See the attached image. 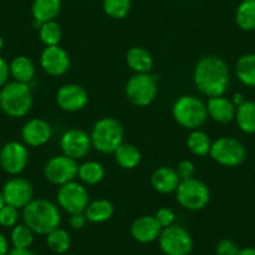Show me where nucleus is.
<instances>
[{
	"mask_svg": "<svg viewBox=\"0 0 255 255\" xmlns=\"http://www.w3.org/2000/svg\"><path fill=\"white\" fill-rule=\"evenodd\" d=\"M77 160L67 155H55L48 160L44 166V175L46 180L54 185H64L70 183L78 176Z\"/></svg>",
	"mask_w": 255,
	"mask_h": 255,
	"instance_id": "nucleus-11",
	"label": "nucleus"
},
{
	"mask_svg": "<svg viewBox=\"0 0 255 255\" xmlns=\"http://www.w3.org/2000/svg\"><path fill=\"white\" fill-rule=\"evenodd\" d=\"M105 14L113 19H124L131 9V0H103Z\"/></svg>",
	"mask_w": 255,
	"mask_h": 255,
	"instance_id": "nucleus-34",
	"label": "nucleus"
},
{
	"mask_svg": "<svg viewBox=\"0 0 255 255\" xmlns=\"http://www.w3.org/2000/svg\"><path fill=\"white\" fill-rule=\"evenodd\" d=\"M232 102H233V104L235 105V107H239V105H242L243 103L245 102V99H244V97H243L242 94H235Z\"/></svg>",
	"mask_w": 255,
	"mask_h": 255,
	"instance_id": "nucleus-43",
	"label": "nucleus"
},
{
	"mask_svg": "<svg viewBox=\"0 0 255 255\" xmlns=\"http://www.w3.org/2000/svg\"><path fill=\"white\" fill-rule=\"evenodd\" d=\"M19 220V209L5 204L0 209V225L4 228H14Z\"/></svg>",
	"mask_w": 255,
	"mask_h": 255,
	"instance_id": "nucleus-35",
	"label": "nucleus"
},
{
	"mask_svg": "<svg viewBox=\"0 0 255 255\" xmlns=\"http://www.w3.org/2000/svg\"><path fill=\"white\" fill-rule=\"evenodd\" d=\"M9 253V243L6 238L0 233V255H6Z\"/></svg>",
	"mask_w": 255,
	"mask_h": 255,
	"instance_id": "nucleus-41",
	"label": "nucleus"
},
{
	"mask_svg": "<svg viewBox=\"0 0 255 255\" xmlns=\"http://www.w3.org/2000/svg\"><path fill=\"white\" fill-rule=\"evenodd\" d=\"M56 198H58L60 208H63L70 215L84 213L90 203L87 188L75 180L61 185L59 188Z\"/></svg>",
	"mask_w": 255,
	"mask_h": 255,
	"instance_id": "nucleus-10",
	"label": "nucleus"
},
{
	"mask_svg": "<svg viewBox=\"0 0 255 255\" xmlns=\"http://www.w3.org/2000/svg\"><path fill=\"white\" fill-rule=\"evenodd\" d=\"M61 9V0H34L31 14L34 20L43 24L51 21L59 15Z\"/></svg>",
	"mask_w": 255,
	"mask_h": 255,
	"instance_id": "nucleus-22",
	"label": "nucleus"
},
{
	"mask_svg": "<svg viewBox=\"0 0 255 255\" xmlns=\"http://www.w3.org/2000/svg\"><path fill=\"white\" fill-rule=\"evenodd\" d=\"M92 139L82 129H70L60 139V148L64 155L74 160L85 158L92 148Z\"/></svg>",
	"mask_w": 255,
	"mask_h": 255,
	"instance_id": "nucleus-14",
	"label": "nucleus"
},
{
	"mask_svg": "<svg viewBox=\"0 0 255 255\" xmlns=\"http://www.w3.org/2000/svg\"><path fill=\"white\" fill-rule=\"evenodd\" d=\"M210 156L223 166L234 168L240 165L247 156L244 145L239 140L230 136H222L212 144Z\"/></svg>",
	"mask_w": 255,
	"mask_h": 255,
	"instance_id": "nucleus-8",
	"label": "nucleus"
},
{
	"mask_svg": "<svg viewBox=\"0 0 255 255\" xmlns=\"http://www.w3.org/2000/svg\"><path fill=\"white\" fill-rule=\"evenodd\" d=\"M51 135H53V130H51L50 124L46 120L39 119V118L28 120L21 128V138L24 143L34 148L48 143Z\"/></svg>",
	"mask_w": 255,
	"mask_h": 255,
	"instance_id": "nucleus-17",
	"label": "nucleus"
},
{
	"mask_svg": "<svg viewBox=\"0 0 255 255\" xmlns=\"http://www.w3.org/2000/svg\"><path fill=\"white\" fill-rule=\"evenodd\" d=\"M194 84L208 98L222 97L228 89L230 72L228 64L218 55L203 56L194 68Z\"/></svg>",
	"mask_w": 255,
	"mask_h": 255,
	"instance_id": "nucleus-1",
	"label": "nucleus"
},
{
	"mask_svg": "<svg viewBox=\"0 0 255 255\" xmlns=\"http://www.w3.org/2000/svg\"><path fill=\"white\" fill-rule=\"evenodd\" d=\"M87 220L90 223H104L114 214V207L107 199H98L89 203L84 212Z\"/></svg>",
	"mask_w": 255,
	"mask_h": 255,
	"instance_id": "nucleus-24",
	"label": "nucleus"
},
{
	"mask_svg": "<svg viewBox=\"0 0 255 255\" xmlns=\"http://www.w3.org/2000/svg\"><path fill=\"white\" fill-rule=\"evenodd\" d=\"M9 75H10L9 64L6 63L5 59L0 56V88H3L6 84Z\"/></svg>",
	"mask_w": 255,
	"mask_h": 255,
	"instance_id": "nucleus-40",
	"label": "nucleus"
},
{
	"mask_svg": "<svg viewBox=\"0 0 255 255\" xmlns=\"http://www.w3.org/2000/svg\"><path fill=\"white\" fill-rule=\"evenodd\" d=\"M5 204L11 205L16 209H23L33 200V185L24 178H11L4 184L1 190Z\"/></svg>",
	"mask_w": 255,
	"mask_h": 255,
	"instance_id": "nucleus-13",
	"label": "nucleus"
},
{
	"mask_svg": "<svg viewBox=\"0 0 255 255\" xmlns=\"http://www.w3.org/2000/svg\"><path fill=\"white\" fill-rule=\"evenodd\" d=\"M40 65L48 75L60 77L69 69L70 58L61 46H46L40 55Z\"/></svg>",
	"mask_w": 255,
	"mask_h": 255,
	"instance_id": "nucleus-15",
	"label": "nucleus"
},
{
	"mask_svg": "<svg viewBox=\"0 0 255 255\" xmlns=\"http://www.w3.org/2000/svg\"><path fill=\"white\" fill-rule=\"evenodd\" d=\"M235 72L243 84L255 87V54H245L240 56L237 61Z\"/></svg>",
	"mask_w": 255,
	"mask_h": 255,
	"instance_id": "nucleus-28",
	"label": "nucleus"
},
{
	"mask_svg": "<svg viewBox=\"0 0 255 255\" xmlns=\"http://www.w3.org/2000/svg\"><path fill=\"white\" fill-rule=\"evenodd\" d=\"M5 205V200H4V197H3V193L0 191V209Z\"/></svg>",
	"mask_w": 255,
	"mask_h": 255,
	"instance_id": "nucleus-45",
	"label": "nucleus"
},
{
	"mask_svg": "<svg viewBox=\"0 0 255 255\" xmlns=\"http://www.w3.org/2000/svg\"><path fill=\"white\" fill-rule=\"evenodd\" d=\"M159 245L165 255H189L194 242L188 230L179 225H171L161 230Z\"/></svg>",
	"mask_w": 255,
	"mask_h": 255,
	"instance_id": "nucleus-9",
	"label": "nucleus"
},
{
	"mask_svg": "<svg viewBox=\"0 0 255 255\" xmlns=\"http://www.w3.org/2000/svg\"><path fill=\"white\" fill-rule=\"evenodd\" d=\"M6 255H36V254L34 252H31L30 249H16V248H14V249L9 250V253Z\"/></svg>",
	"mask_w": 255,
	"mask_h": 255,
	"instance_id": "nucleus-42",
	"label": "nucleus"
},
{
	"mask_svg": "<svg viewBox=\"0 0 255 255\" xmlns=\"http://www.w3.org/2000/svg\"><path fill=\"white\" fill-rule=\"evenodd\" d=\"M161 230L163 228L160 227L155 217H151V215H141L136 218L131 223L130 227L131 237L136 242L143 243V244H149L159 239Z\"/></svg>",
	"mask_w": 255,
	"mask_h": 255,
	"instance_id": "nucleus-18",
	"label": "nucleus"
},
{
	"mask_svg": "<svg viewBox=\"0 0 255 255\" xmlns=\"http://www.w3.org/2000/svg\"><path fill=\"white\" fill-rule=\"evenodd\" d=\"M87 90L78 84H65L56 93V103L64 112H79L88 104Z\"/></svg>",
	"mask_w": 255,
	"mask_h": 255,
	"instance_id": "nucleus-16",
	"label": "nucleus"
},
{
	"mask_svg": "<svg viewBox=\"0 0 255 255\" xmlns=\"http://www.w3.org/2000/svg\"><path fill=\"white\" fill-rule=\"evenodd\" d=\"M150 181L153 188L158 193L170 194L173 191H176L181 180L175 169L170 166H160L151 174Z\"/></svg>",
	"mask_w": 255,
	"mask_h": 255,
	"instance_id": "nucleus-19",
	"label": "nucleus"
},
{
	"mask_svg": "<svg viewBox=\"0 0 255 255\" xmlns=\"http://www.w3.org/2000/svg\"><path fill=\"white\" fill-rule=\"evenodd\" d=\"M92 145L103 154H112L124 143L123 125L114 118H103L93 127Z\"/></svg>",
	"mask_w": 255,
	"mask_h": 255,
	"instance_id": "nucleus-5",
	"label": "nucleus"
},
{
	"mask_svg": "<svg viewBox=\"0 0 255 255\" xmlns=\"http://www.w3.org/2000/svg\"><path fill=\"white\" fill-rule=\"evenodd\" d=\"M155 219L158 220V223L160 224V227L163 228H168L174 225V220H175V213L174 210H171L170 208H160L158 212L155 213Z\"/></svg>",
	"mask_w": 255,
	"mask_h": 255,
	"instance_id": "nucleus-36",
	"label": "nucleus"
},
{
	"mask_svg": "<svg viewBox=\"0 0 255 255\" xmlns=\"http://www.w3.org/2000/svg\"><path fill=\"white\" fill-rule=\"evenodd\" d=\"M87 217H85L84 213H77V214H72L70 215L69 219V224L73 229L75 230H80L85 227L87 224Z\"/></svg>",
	"mask_w": 255,
	"mask_h": 255,
	"instance_id": "nucleus-39",
	"label": "nucleus"
},
{
	"mask_svg": "<svg viewBox=\"0 0 255 255\" xmlns=\"http://www.w3.org/2000/svg\"><path fill=\"white\" fill-rule=\"evenodd\" d=\"M128 100L136 107H148L158 94L156 77L148 74H135L128 80L125 85Z\"/></svg>",
	"mask_w": 255,
	"mask_h": 255,
	"instance_id": "nucleus-7",
	"label": "nucleus"
},
{
	"mask_svg": "<svg viewBox=\"0 0 255 255\" xmlns=\"http://www.w3.org/2000/svg\"><path fill=\"white\" fill-rule=\"evenodd\" d=\"M3 46H4V40H3V38H1V35H0V51H1Z\"/></svg>",
	"mask_w": 255,
	"mask_h": 255,
	"instance_id": "nucleus-46",
	"label": "nucleus"
},
{
	"mask_svg": "<svg viewBox=\"0 0 255 255\" xmlns=\"http://www.w3.org/2000/svg\"><path fill=\"white\" fill-rule=\"evenodd\" d=\"M174 120L180 127L195 130L199 129L208 119L207 104L194 95H183L173 105Z\"/></svg>",
	"mask_w": 255,
	"mask_h": 255,
	"instance_id": "nucleus-4",
	"label": "nucleus"
},
{
	"mask_svg": "<svg viewBox=\"0 0 255 255\" xmlns=\"http://www.w3.org/2000/svg\"><path fill=\"white\" fill-rule=\"evenodd\" d=\"M238 127L247 134L255 133V102L245 100L242 105L237 107L235 113Z\"/></svg>",
	"mask_w": 255,
	"mask_h": 255,
	"instance_id": "nucleus-25",
	"label": "nucleus"
},
{
	"mask_svg": "<svg viewBox=\"0 0 255 255\" xmlns=\"http://www.w3.org/2000/svg\"><path fill=\"white\" fill-rule=\"evenodd\" d=\"M208 115L213 120L218 123H230L233 119H235V113H237V107L233 104L232 100L222 97L209 98L207 104Z\"/></svg>",
	"mask_w": 255,
	"mask_h": 255,
	"instance_id": "nucleus-20",
	"label": "nucleus"
},
{
	"mask_svg": "<svg viewBox=\"0 0 255 255\" xmlns=\"http://www.w3.org/2000/svg\"><path fill=\"white\" fill-rule=\"evenodd\" d=\"M46 244L51 252L63 255L70 249L72 239H70V235L67 230L56 228L46 235Z\"/></svg>",
	"mask_w": 255,
	"mask_h": 255,
	"instance_id": "nucleus-31",
	"label": "nucleus"
},
{
	"mask_svg": "<svg viewBox=\"0 0 255 255\" xmlns=\"http://www.w3.org/2000/svg\"><path fill=\"white\" fill-rule=\"evenodd\" d=\"M63 255H74V254H67V253H65V254H63Z\"/></svg>",
	"mask_w": 255,
	"mask_h": 255,
	"instance_id": "nucleus-47",
	"label": "nucleus"
},
{
	"mask_svg": "<svg viewBox=\"0 0 255 255\" xmlns=\"http://www.w3.org/2000/svg\"><path fill=\"white\" fill-rule=\"evenodd\" d=\"M33 107V93L29 84L6 83L0 90V108L8 117L23 118Z\"/></svg>",
	"mask_w": 255,
	"mask_h": 255,
	"instance_id": "nucleus-3",
	"label": "nucleus"
},
{
	"mask_svg": "<svg viewBox=\"0 0 255 255\" xmlns=\"http://www.w3.org/2000/svg\"><path fill=\"white\" fill-rule=\"evenodd\" d=\"M10 75L15 82L29 84L35 77V67L30 58L25 55H19L11 60L9 64Z\"/></svg>",
	"mask_w": 255,
	"mask_h": 255,
	"instance_id": "nucleus-23",
	"label": "nucleus"
},
{
	"mask_svg": "<svg viewBox=\"0 0 255 255\" xmlns=\"http://www.w3.org/2000/svg\"><path fill=\"white\" fill-rule=\"evenodd\" d=\"M128 67L130 68L135 74H148L151 72L154 65V60L150 53L141 46H133L127 53Z\"/></svg>",
	"mask_w": 255,
	"mask_h": 255,
	"instance_id": "nucleus-21",
	"label": "nucleus"
},
{
	"mask_svg": "<svg viewBox=\"0 0 255 255\" xmlns=\"http://www.w3.org/2000/svg\"><path fill=\"white\" fill-rule=\"evenodd\" d=\"M114 156L117 163L124 169H134L139 165L141 160V153L133 144L123 143L117 150L114 151Z\"/></svg>",
	"mask_w": 255,
	"mask_h": 255,
	"instance_id": "nucleus-26",
	"label": "nucleus"
},
{
	"mask_svg": "<svg viewBox=\"0 0 255 255\" xmlns=\"http://www.w3.org/2000/svg\"><path fill=\"white\" fill-rule=\"evenodd\" d=\"M11 244L16 249H29L34 242V232L25 224H16L10 234Z\"/></svg>",
	"mask_w": 255,
	"mask_h": 255,
	"instance_id": "nucleus-32",
	"label": "nucleus"
},
{
	"mask_svg": "<svg viewBox=\"0 0 255 255\" xmlns=\"http://www.w3.org/2000/svg\"><path fill=\"white\" fill-rule=\"evenodd\" d=\"M235 21L242 30H255V0H243L235 11Z\"/></svg>",
	"mask_w": 255,
	"mask_h": 255,
	"instance_id": "nucleus-27",
	"label": "nucleus"
},
{
	"mask_svg": "<svg viewBox=\"0 0 255 255\" xmlns=\"http://www.w3.org/2000/svg\"><path fill=\"white\" fill-rule=\"evenodd\" d=\"M212 144L209 135L205 131L199 130V129L191 130V133L188 136V140H186L189 150L198 156L208 155L210 153V149H212Z\"/></svg>",
	"mask_w": 255,
	"mask_h": 255,
	"instance_id": "nucleus-29",
	"label": "nucleus"
},
{
	"mask_svg": "<svg viewBox=\"0 0 255 255\" xmlns=\"http://www.w3.org/2000/svg\"><path fill=\"white\" fill-rule=\"evenodd\" d=\"M61 35H63L61 28L55 20L43 23L39 28V36H40V40L45 44V46L59 45Z\"/></svg>",
	"mask_w": 255,
	"mask_h": 255,
	"instance_id": "nucleus-33",
	"label": "nucleus"
},
{
	"mask_svg": "<svg viewBox=\"0 0 255 255\" xmlns=\"http://www.w3.org/2000/svg\"><path fill=\"white\" fill-rule=\"evenodd\" d=\"M28 149L19 141H9L0 150V168L10 175H19L26 168Z\"/></svg>",
	"mask_w": 255,
	"mask_h": 255,
	"instance_id": "nucleus-12",
	"label": "nucleus"
},
{
	"mask_svg": "<svg viewBox=\"0 0 255 255\" xmlns=\"http://www.w3.org/2000/svg\"><path fill=\"white\" fill-rule=\"evenodd\" d=\"M24 224L28 225L34 234L48 235L60 224V212L53 202L46 199H33L23 208Z\"/></svg>",
	"mask_w": 255,
	"mask_h": 255,
	"instance_id": "nucleus-2",
	"label": "nucleus"
},
{
	"mask_svg": "<svg viewBox=\"0 0 255 255\" xmlns=\"http://www.w3.org/2000/svg\"><path fill=\"white\" fill-rule=\"evenodd\" d=\"M238 255H255V248H245L240 250Z\"/></svg>",
	"mask_w": 255,
	"mask_h": 255,
	"instance_id": "nucleus-44",
	"label": "nucleus"
},
{
	"mask_svg": "<svg viewBox=\"0 0 255 255\" xmlns=\"http://www.w3.org/2000/svg\"><path fill=\"white\" fill-rule=\"evenodd\" d=\"M104 166L98 161H85L78 168V176L83 183L88 185H95L104 179Z\"/></svg>",
	"mask_w": 255,
	"mask_h": 255,
	"instance_id": "nucleus-30",
	"label": "nucleus"
},
{
	"mask_svg": "<svg viewBox=\"0 0 255 255\" xmlns=\"http://www.w3.org/2000/svg\"><path fill=\"white\" fill-rule=\"evenodd\" d=\"M217 255H238L240 249L233 240L223 239L217 245Z\"/></svg>",
	"mask_w": 255,
	"mask_h": 255,
	"instance_id": "nucleus-38",
	"label": "nucleus"
},
{
	"mask_svg": "<svg viewBox=\"0 0 255 255\" xmlns=\"http://www.w3.org/2000/svg\"><path fill=\"white\" fill-rule=\"evenodd\" d=\"M175 170L180 180H188V179L195 178V165L190 160L180 161Z\"/></svg>",
	"mask_w": 255,
	"mask_h": 255,
	"instance_id": "nucleus-37",
	"label": "nucleus"
},
{
	"mask_svg": "<svg viewBox=\"0 0 255 255\" xmlns=\"http://www.w3.org/2000/svg\"><path fill=\"white\" fill-rule=\"evenodd\" d=\"M176 202L186 210L204 209L210 200V190L204 181L197 178L181 180L175 191Z\"/></svg>",
	"mask_w": 255,
	"mask_h": 255,
	"instance_id": "nucleus-6",
	"label": "nucleus"
}]
</instances>
